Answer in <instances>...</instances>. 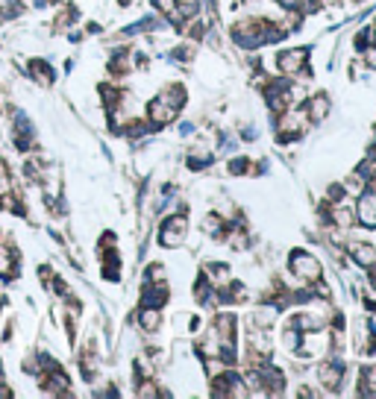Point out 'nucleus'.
I'll return each mask as SVG.
<instances>
[{"label": "nucleus", "mask_w": 376, "mask_h": 399, "mask_svg": "<svg viewBox=\"0 0 376 399\" xmlns=\"http://www.w3.org/2000/svg\"><path fill=\"white\" fill-rule=\"evenodd\" d=\"M326 112H329V100H326L324 94H317L312 103H309V118H312L315 124H317V120H324Z\"/></svg>", "instance_id": "nucleus-9"}, {"label": "nucleus", "mask_w": 376, "mask_h": 399, "mask_svg": "<svg viewBox=\"0 0 376 399\" xmlns=\"http://www.w3.org/2000/svg\"><path fill=\"white\" fill-rule=\"evenodd\" d=\"M30 74L36 76L39 83H44V85L53 83V68H50V65L44 62V59H32V62H30Z\"/></svg>", "instance_id": "nucleus-8"}, {"label": "nucleus", "mask_w": 376, "mask_h": 399, "mask_svg": "<svg viewBox=\"0 0 376 399\" xmlns=\"http://www.w3.org/2000/svg\"><path fill=\"white\" fill-rule=\"evenodd\" d=\"M185 232H188V220L185 217H168L159 229V244L162 247H180V244L185 241Z\"/></svg>", "instance_id": "nucleus-1"}, {"label": "nucleus", "mask_w": 376, "mask_h": 399, "mask_svg": "<svg viewBox=\"0 0 376 399\" xmlns=\"http://www.w3.org/2000/svg\"><path fill=\"white\" fill-rule=\"evenodd\" d=\"M138 323H141L145 332H156L159 329V312H156V308H145L141 317H138Z\"/></svg>", "instance_id": "nucleus-10"}, {"label": "nucleus", "mask_w": 376, "mask_h": 399, "mask_svg": "<svg viewBox=\"0 0 376 399\" xmlns=\"http://www.w3.org/2000/svg\"><path fill=\"white\" fill-rule=\"evenodd\" d=\"M176 112H180V109L176 106H171L168 100H165L162 94L153 100V103L147 106V115H150V124H156V127H165V124H171V120L176 118Z\"/></svg>", "instance_id": "nucleus-3"}, {"label": "nucleus", "mask_w": 376, "mask_h": 399, "mask_svg": "<svg viewBox=\"0 0 376 399\" xmlns=\"http://www.w3.org/2000/svg\"><path fill=\"white\" fill-rule=\"evenodd\" d=\"M353 261L359 268H376V247L373 244H356L353 247Z\"/></svg>", "instance_id": "nucleus-7"}, {"label": "nucleus", "mask_w": 376, "mask_h": 399, "mask_svg": "<svg viewBox=\"0 0 376 399\" xmlns=\"http://www.w3.org/2000/svg\"><path fill=\"white\" fill-rule=\"evenodd\" d=\"M341 376H344V364L341 361H326V364H320V382H324L326 387H335L341 385Z\"/></svg>", "instance_id": "nucleus-5"}, {"label": "nucleus", "mask_w": 376, "mask_h": 399, "mask_svg": "<svg viewBox=\"0 0 376 399\" xmlns=\"http://www.w3.org/2000/svg\"><path fill=\"white\" fill-rule=\"evenodd\" d=\"M373 329H376V317H373Z\"/></svg>", "instance_id": "nucleus-11"}, {"label": "nucleus", "mask_w": 376, "mask_h": 399, "mask_svg": "<svg viewBox=\"0 0 376 399\" xmlns=\"http://www.w3.org/2000/svg\"><path fill=\"white\" fill-rule=\"evenodd\" d=\"M356 217L362 220V226H376V197L373 194H364L362 200H359V212H356Z\"/></svg>", "instance_id": "nucleus-6"}, {"label": "nucleus", "mask_w": 376, "mask_h": 399, "mask_svg": "<svg viewBox=\"0 0 376 399\" xmlns=\"http://www.w3.org/2000/svg\"><path fill=\"white\" fill-rule=\"evenodd\" d=\"M306 59H309L306 50H285V53H280V59H276V68L291 76V74H297V71L303 68Z\"/></svg>", "instance_id": "nucleus-4"}, {"label": "nucleus", "mask_w": 376, "mask_h": 399, "mask_svg": "<svg viewBox=\"0 0 376 399\" xmlns=\"http://www.w3.org/2000/svg\"><path fill=\"white\" fill-rule=\"evenodd\" d=\"M291 273H294V276H300L303 282H317L324 270H320L317 259L306 256V252H294V256H291Z\"/></svg>", "instance_id": "nucleus-2"}]
</instances>
